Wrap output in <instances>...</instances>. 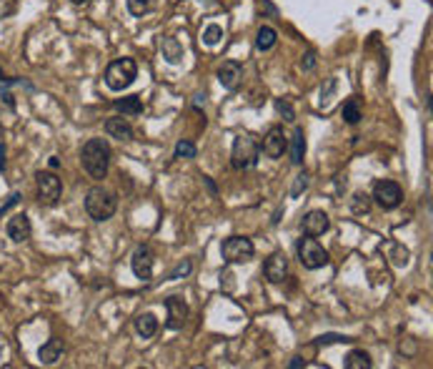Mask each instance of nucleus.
I'll use <instances>...</instances> for the list:
<instances>
[{
    "mask_svg": "<svg viewBox=\"0 0 433 369\" xmlns=\"http://www.w3.org/2000/svg\"><path fill=\"white\" fill-rule=\"evenodd\" d=\"M80 164L90 178H106L111 166V146L106 139H90L80 151Z\"/></svg>",
    "mask_w": 433,
    "mask_h": 369,
    "instance_id": "nucleus-1",
    "label": "nucleus"
},
{
    "mask_svg": "<svg viewBox=\"0 0 433 369\" xmlns=\"http://www.w3.org/2000/svg\"><path fill=\"white\" fill-rule=\"evenodd\" d=\"M118 209V198L113 191L103 186H93L85 196V211H88L90 219L95 221H108Z\"/></svg>",
    "mask_w": 433,
    "mask_h": 369,
    "instance_id": "nucleus-2",
    "label": "nucleus"
},
{
    "mask_svg": "<svg viewBox=\"0 0 433 369\" xmlns=\"http://www.w3.org/2000/svg\"><path fill=\"white\" fill-rule=\"evenodd\" d=\"M138 78V63L133 58H118L106 68V86L111 91H123Z\"/></svg>",
    "mask_w": 433,
    "mask_h": 369,
    "instance_id": "nucleus-3",
    "label": "nucleus"
},
{
    "mask_svg": "<svg viewBox=\"0 0 433 369\" xmlns=\"http://www.w3.org/2000/svg\"><path fill=\"white\" fill-rule=\"evenodd\" d=\"M258 144H256V139H251V136H238L236 141H233V151H231V166L236 169V171H243V169H251L258 161Z\"/></svg>",
    "mask_w": 433,
    "mask_h": 369,
    "instance_id": "nucleus-4",
    "label": "nucleus"
},
{
    "mask_svg": "<svg viewBox=\"0 0 433 369\" xmlns=\"http://www.w3.org/2000/svg\"><path fill=\"white\" fill-rule=\"evenodd\" d=\"M221 252L228 264H246L253 259L256 246H253V241L246 239V236H231V239L223 241Z\"/></svg>",
    "mask_w": 433,
    "mask_h": 369,
    "instance_id": "nucleus-5",
    "label": "nucleus"
},
{
    "mask_svg": "<svg viewBox=\"0 0 433 369\" xmlns=\"http://www.w3.org/2000/svg\"><path fill=\"white\" fill-rule=\"evenodd\" d=\"M298 259H301V264L306 269H321L326 267L328 262H331V257H328V252L323 249L321 244H318L313 236H306V239L298 241Z\"/></svg>",
    "mask_w": 433,
    "mask_h": 369,
    "instance_id": "nucleus-6",
    "label": "nucleus"
},
{
    "mask_svg": "<svg viewBox=\"0 0 433 369\" xmlns=\"http://www.w3.org/2000/svg\"><path fill=\"white\" fill-rule=\"evenodd\" d=\"M35 186H38V198L45 206H55L60 198V191H63V183L55 176L53 171H38L35 173Z\"/></svg>",
    "mask_w": 433,
    "mask_h": 369,
    "instance_id": "nucleus-7",
    "label": "nucleus"
},
{
    "mask_svg": "<svg viewBox=\"0 0 433 369\" xmlns=\"http://www.w3.org/2000/svg\"><path fill=\"white\" fill-rule=\"evenodd\" d=\"M373 201L378 203L383 211H393L401 206L403 201V188L396 181H378L373 186Z\"/></svg>",
    "mask_w": 433,
    "mask_h": 369,
    "instance_id": "nucleus-8",
    "label": "nucleus"
},
{
    "mask_svg": "<svg viewBox=\"0 0 433 369\" xmlns=\"http://www.w3.org/2000/svg\"><path fill=\"white\" fill-rule=\"evenodd\" d=\"M131 269L141 282H148L153 277V252H150V246H136V252L131 257Z\"/></svg>",
    "mask_w": 433,
    "mask_h": 369,
    "instance_id": "nucleus-9",
    "label": "nucleus"
},
{
    "mask_svg": "<svg viewBox=\"0 0 433 369\" xmlns=\"http://www.w3.org/2000/svg\"><path fill=\"white\" fill-rule=\"evenodd\" d=\"M263 277L268 279L270 284H280L285 277H288V257L283 252H275L268 257V262L263 264Z\"/></svg>",
    "mask_w": 433,
    "mask_h": 369,
    "instance_id": "nucleus-10",
    "label": "nucleus"
},
{
    "mask_svg": "<svg viewBox=\"0 0 433 369\" xmlns=\"http://www.w3.org/2000/svg\"><path fill=\"white\" fill-rule=\"evenodd\" d=\"M285 151H288V139H285L280 126H273L263 139V154L268 156V159H280Z\"/></svg>",
    "mask_w": 433,
    "mask_h": 369,
    "instance_id": "nucleus-11",
    "label": "nucleus"
},
{
    "mask_svg": "<svg viewBox=\"0 0 433 369\" xmlns=\"http://www.w3.org/2000/svg\"><path fill=\"white\" fill-rule=\"evenodd\" d=\"M331 229V219H328L326 211H308L301 221V231L306 236H321Z\"/></svg>",
    "mask_w": 433,
    "mask_h": 369,
    "instance_id": "nucleus-12",
    "label": "nucleus"
},
{
    "mask_svg": "<svg viewBox=\"0 0 433 369\" xmlns=\"http://www.w3.org/2000/svg\"><path fill=\"white\" fill-rule=\"evenodd\" d=\"M165 309H168V319H165V326L178 332L180 326L185 324V316H188V304H185L180 296H170L165 299Z\"/></svg>",
    "mask_w": 433,
    "mask_h": 369,
    "instance_id": "nucleus-13",
    "label": "nucleus"
},
{
    "mask_svg": "<svg viewBox=\"0 0 433 369\" xmlns=\"http://www.w3.org/2000/svg\"><path fill=\"white\" fill-rule=\"evenodd\" d=\"M241 78H243V65L238 63V60H223V65L218 68V80H221V86L228 88V91H236Z\"/></svg>",
    "mask_w": 433,
    "mask_h": 369,
    "instance_id": "nucleus-14",
    "label": "nucleus"
},
{
    "mask_svg": "<svg viewBox=\"0 0 433 369\" xmlns=\"http://www.w3.org/2000/svg\"><path fill=\"white\" fill-rule=\"evenodd\" d=\"M6 231H8V239H13L16 244H23V241H28V239H31V234H33L31 219H28L26 214H16L11 221H8Z\"/></svg>",
    "mask_w": 433,
    "mask_h": 369,
    "instance_id": "nucleus-15",
    "label": "nucleus"
},
{
    "mask_svg": "<svg viewBox=\"0 0 433 369\" xmlns=\"http://www.w3.org/2000/svg\"><path fill=\"white\" fill-rule=\"evenodd\" d=\"M106 134L111 136V139H118V141H131L133 139V126L121 116L108 118V121H106Z\"/></svg>",
    "mask_w": 433,
    "mask_h": 369,
    "instance_id": "nucleus-16",
    "label": "nucleus"
},
{
    "mask_svg": "<svg viewBox=\"0 0 433 369\" xmlns=\"http://www.w3.org/2000/svg\"><path fill=\"white\" fill-rule=\"evenodd\" d=\"M38 354H40V362L43 364H55L60 359V354H63V339H58V337L48 339Z\"/></svg>",
    "mask_w": 433,
    "mask_h": 369,
    "instance_id": "nucleus-17",
    "label": "nucleus"
},
{
    "mask_svg": "<svg viewBox=\"0 0 433 369\" xmlns=\"http://www.w3.org/2000/svg\"><path fill=\"white\" fill-rule=\"evenodd\" d=\"M160 48H163V58L168 60V63H180V60H183V46L178 43V38L165 36Z\"/></svg>",
    "mask_w": 433,
    "mask_h": 369,
    "instance_id": "nucleus-18",
    "label": "nucleus"
},
{
    "mask_svg": "<svg viewBox=\"0 0 433 369\" xmlns=\"http://www.w3.org/2000/svg\"><path fill=\"white\" fill-rule=\"evenodd\" d=\"M136 332L141 334L143 339H150L155 332H158V319H155L150 311H146V314H141L136 319Z\"/></svg>",
    "mask_w": 433,
    "mask_h": 369,
    "instance_id": "nucleus-19",
    "label": "nucleus"
},
{
    "mask_svg": "<svg viewBox=\"0 0 433 369\" xmlns=\"http://www.w3.org/2000/svg\"><path fill=\"white\" fill-rule=\"evenodd\" d=\"M116 111H121L123 116H141L143 113V101L141 96H128V98H121V101L113 103Z\"/></svg>",
    "mask_w": 433,
    "mask_h": 369,
    "instance_id": "nucleus-20",
    "label": "nucleus"
},
{
    "mask_svg": "<svg viewBox=\"0 0 433 369\" xmlns=\"http://www.w3.org/2000/svg\"><path fill=\"white\" fill-rule=\"evenodd\" d=\"M275 41H278V33L270 26H261L258 33H256V48L258 50H270L275 46Z\"/></svg>",
    "mask_w": 433,
    "mask_h": 369,
    "instance_id": "nucleus-21",
    "label": "nucleus"
},
{
    "mask_svg": "<svg viewBox=\"0 0 433 369\" xmlns=\"http://www.w3.org/2000/svg\"><path fill=\"white\" fill-rule=\"evenodd\" d=\"M373 367V359H371L368 352H363V349H353V352H349V357H346V369H371Z\"/></svg>",
    "mask_w": 433,
    "mask_h": 369,
    "instance_id": "nucleus-22",
    "label": "nucleus"
},
{
    "mask_svg": "<svg viewBox=\"0 0 433 369\" xmlns=\"http://www.w3.org/2000/svg\"><path fill=\"white\" fill-rule=\"evenodd\" d=\"M303 156H306V136L301 129H296L291 139V161L298 166V164H303Z\"/></svg>",
    "mask_w": 433,
    "mask_h": 369,
    "instance_id": "nucleus-23",
    "label": "nucleus"
},
{
    "mask_svg": "<svg viewBox=\"0 0 433 369\" xmlns=\"http://www.w3.org/2000/svg\"><path fill=\"white\" fill-rule=\"evenodd\" d=\"M341 116H344L346 123H351V126H356V123L363 118V113H361V101L358 98H349V101L344 103V108H341Z\"/></svg>",
    "mask_w": 433,
    "mask_h": 369,
    "instance_id": "nucleus-24",
    "label": "nucleus"
},
{
    "mask_svg": "<svg viewBox=\"0 0 433 369\" xmlns=\"http://www.w3.org/2000/svg\"><path fill=\"white\" fill-rule=\"evenodd\" d=\"M155 3L158 0H128V11H131V16L143 18L155 11Z\"/></svg>",
    "mask_w": 433,
    "mask_h": 369,
    "instance_id": "nucleus-25",
    "label": "nucleus"
},
{
    "mask_svg": "<svg viewBox=\"0 0 433 369\" xmlns=\"http://www.w3.org/2000/svg\"><path fill=\"white\" fill-rule=\"evenodd\" d=\"M221 38H223V28L218 26V23H211V26L203 31V43L206 46H216Z\"/></svg>",
    "mask_w": 433,
    "mask_h": 369,
    "instance_id": "nucleus-26",
    "label": "nucleus"
},
{
    "mask_svg": "<svg viewBox=\"0 0 433 369\" xmlns=\"http://www.w3.org/2000/svg\"><path fill=\"white\" fill-rule=\"evenodd\" d=\"M196 156V146L190 144V141H178L175 146V159H193Z\"/></svg>",
    "mask_w": 433,
    "mask_h": 369,
    "instance_id": "nucleus-27",
    "label": "nucleus"
},
{
    "mask_svg": "<svg viewBox=\"0 0 433 369\" xmlns=\"http://www.w3.org/2000/svg\"><path fill=\"white\" fill-rule=\"evenodd\" d=\"M18 201H21V193H11V198H8V201L0 206V219H3V214H8V211H11Z\"/></svg>",
    "mask_w": 433,
    "mask_h": 369,
    "instance_id": "nucleus-28",
    "label": "nucleus"
},
{
    "mask_svg": "<svg viewBox=\"0 0 433 369\" xmlns=\"http://www.w3.org/2000/svg\"><path fill=\"white\" fill-rule=\"evenodd\" d=\"M190 269H193V264H190V262H183V264H178V267H175V272L170 274V279H180V277H185V274H188Z\"/></svg>",
    "mask_w": 433,
    "mask_h": 369,
    "instance_id": "nucleus-29",
    "label": "nucleus"
},
{
    "mask_svg": "<svg viewBox=\"0 0 433 369\" xmlns=\"http://www.w3.org/2000/svg\"><path fill=\"white\" fill-rule=\"evenodd\" d=\"M321 344H331V342H353V339L349 337H339V334H323L321 339H318Z\"/></svg>",
    "mask_w": 433,
    "mask_h": 369,
    "instance_id": "nucleus-30",
    "label": "nucleus"
},
{
    "mask_svg": "<svg viewBox=\"0 0 433 369\" xmlns=\"http://www.w3.org/2000/svg\"><path fill=\"white\" fill-rule=\"evenodd\" d=\"M308 186V173H301V176L296 178V186H293V196H298V193H301V188H306Z\"/></svg>",
    "mask_w": 433,
    "mask_h": 369,
    "instance_id": "nucleus-31",
    "label": "nucleus"
},
{
    "mask_svg": "<svg viewBox=\"0 0 433 369\" xmlns=\"http://www.w3.org/2000/svg\"><path fill=\"white\" fill-rule=\"evenodd\" d=\"M313 65H316V53H313V50H308V53L303 55V60H301V68L311 70Z\"/></svg>",
    "mask_w": 433,
    "mask_h": 369,
    "instance_id": "nucleus-32",
    "label": "nucleus"
},
{
    "mask_svg": "<svg viewBox=\"0 0 433 369\" xmlns=\"http://www.w3.org/2000/svg\"><path fill=\"white\" fill-rule=\"evenodd\" d=\"M275 108H278L280 113H285V118H288V121H293V118H296V116H293V108L288 106L285 101H278V103H275Z\"/></svg>",
    "mask_w": 433,
    "mask_h": 369,
    "instance_id": "nucleus-33",
    "label": "nucleus"
},
{
    "mask_svg": "<svg viewBox=\"0 0 433 369\" xmlns=\"http://www.w3.org/2000/svg\"><path fill=\"white\" fill-rule=\"evenodd\" d=\"M291 369H301V367H306V359H301V357H296V359H291V364H288Z\"/></svg>",
    "mask_w": 433,
    "mask_h": 369,
    "instance_id": "nucleus-34",
    "label": "nucleus"
},
{
    "mask_svg": "<svg viewBox=\"0 0 433 369\" xmlns=\"http://www.w3.org/2000/svg\"><path fill=\"white\" fill-rule=\"evenodd\" d=\"M0 171H6V149L0 146Z\"/></svg>",
    "mask_w": 433,
    "mask_h": 369,
    "instance_id": "nucleus-35",
    "label": "nucleus"
},
{
    "mask_svg": "<svg viewBox=\"0 0 433 369\" xmlns=\"http://www.w3.org/2000/svg\"><path fill=\"white\" fill-rule=\"evenodd\" d=\"M60 166V161H58V156H53V159H50V169H58Z\"/></svg>",
    "mask_w": 433,
    "mask_h": 369,
    "instance_id": "nucleus-36",
    "label": "nucleus"
},
{
    "mask_svg": "<svg viewBox=\"0 0 433 369\" xmlns=\"http://www.w3.org/2000/svg\"><path fill=\"white\" fill-rule=\"evenodd\" d=\"M218 3H223V6H226V8H231V6H236L238 0H218Z\"/></svg>",
    "mask_w": 433,
    "mask_h": 369,
    "instance_id": "nucleus-37",
    "label": "nucleus"
},
{
    "mask_svg": "<svg viewBox=\"0 0 433 369\" xmlns=\"http://www.w3.org/2000/svg\"><path fill=\"white\" fill-rule=\"evenodd\" d=\"M70 3H75V6H83V3H88V0H70Z\"/></svg>",
    "mask_w": 433,
    "mask_h": 369,
    "instance_id": "nucleus-38",
    "label": "nucleus"
},
{
    "mask_svg": "<svg viewBox=\"0 0 433 369\" xmlns=\"http://www.w3.org/2000/svg\"><path fill=\"white\" fill-rule=\"evenodd\" d=\"M0 80H3V68H0Z\"/></svg>",
    "mask_w": 433,
    "mask_h": 369,
    "instance_id": "nucleus-39",
    "label": "nucleus"
}]
</instances>
